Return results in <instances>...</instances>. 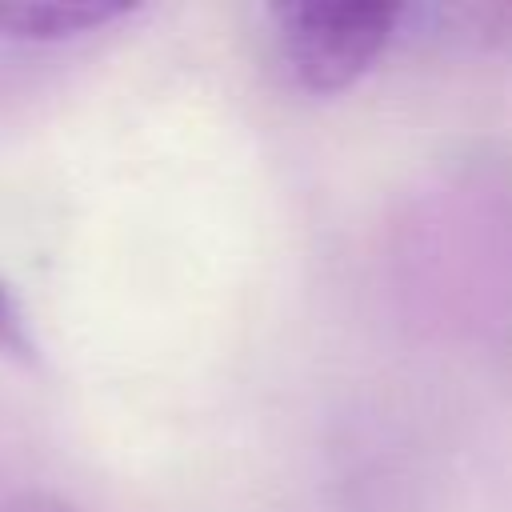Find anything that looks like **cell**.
<instances>
[{
  "mask_svg": "<svg viewBox=\"0 0 512 512\" xmlns=\"http://www.w3.org/2000/svg\"><path fill=\"white\" fill-rule=\"evenodd\" d=\"M404 12V4L384 0H288L264 8L276 64L308 96L360 84L404 36Z\"/></svg>",
  "mask_w": 512,
  "mask_h": 512,
  "instance_id": "1",
  "label": "cell"
},
{
  "mask_svg": "<svg viewBox=\"0 0 512 512\" xmlns=\"http://www.w3.org/2000/svg\"><path fill=\"white\" fill-rule=\"evenodd\" d=\"M140 12L136 4L116 0H84V4H0V40L12 44H68L112 28Z\"/></svg>",
  "mask_w": 512,
  "mask_h": 512,
  "instance_id": "2",
  "label": "cell"
},
{
  "mask_svg": "<svg viewBox=\"0 0 512 512\" xmlns=\"http://www.w3.org/2000/svg\"><path fill=\"white\" fill-rule=\"evenodd\" d=\"M36 340H32V324L28 312L16 296V288L0 276V356L8 360H32Z\"/></svg>",
  "mask_w": 512,
  "mask_h": 512,
  "instance_id": "3",
  "label": "cell"
},
{
  "mask_svg": "<svg viewBox=\"0 0 512 512\" xmlns=\"http://www.w3.org/2000/svg\"><path fill=\"white\" fill-rule=\"evenodd\" d=\"M0 512H76V508L48 496V492H24V496H12Z\"/></svg>",
  "mask_w": 512,
  "mask_h": 512,
  "instance_id": "4",
  "label": "cell"
}]
</instances>
